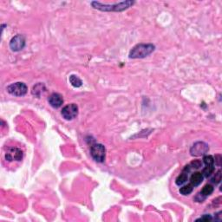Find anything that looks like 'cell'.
Returning <instances> with one entry per match:
<instances>
[{
  "label": "cell",
  "mask_w": 222,
  "mask_h": 222,
  "mask_svg": "<svg viewBox=\"0 0 222 222\" xmlns=\"http://www.w3.org/2000/svg\"><path fill=\"white\" fill-rule=\"evenodd\" d=\"M7 91L9 94L15 96H23L28 91V88L24 82H18L12 83L7 87Z\"/></svg>",
  "instance_id": "obj_4"
},
{
  "label": "cell",
  "mask_w": 222,
  "mask_h": 222,
  "mask_svg": "<svg viewBox=\"0 0 222 222\" xmlns=\"http://www.w3.org/2000/svg\"><path fill=\"white\" fill-rule=\"evenodd\" d=\"M204 176L202 175L201 173L200 172H195L191 175L190 177V182H191V184H192L193 187H197L199 186L200 184H201V182H203Z\"/></svg>",
  "instance_id": "obj_10"
},
{
  "label": "cell",
  "mask_w": 222,
  "mask_h": 222,
  "mask_svg": "<svg viewBox=\"0 0 222 222\" xmlns=\"http://www.w3.org/2000/svg\"><path fill=\"white\" fill-rule=\"evenodd\" d=\"M213 192H214V187L210 185V184H207L206 186H204V188L201 190L200 193L203 194L204 196L207 197L209 196V195H211Z\"/></svg>",
  "instance_id": "obj_15"
},
{
  "label": "cell",
  "mask_w": 222,
  "mask_h": 222,
  "mask_svg": "<svg viewBox=\"0 0 222 222\" xmlns=\"http://www.w3.org/2000/svg\"><path fill=\"white\" fill-rule=\"evenodd\" d=\"M193 190V186L192 184H188V185L183 186L180 189V193L182 195H189Z\"/></svg>",
  "instance_id": "obj_13"
},
{
  "label": "cell",
  "mask_w": 222,
  "mask_h": 222,
  "mask_svg": "<svg viewBox=\"0 0 222 222\" xmlns=\"http://www.w3.org/2000/svg\"><path fill=\"white\" fill-rule=\"evenodd\" d=\"M188 173L183 172V173H182V174L178 175V177L176 178V180H175V183H176V185L182 186L183 185L184 183H186V182H188Z\"/></svg>",
  "instance_id": "obj_11"
},
{
  "label": "cell",
  "mask_w": 222,
  "mask_h": 222,
  "mask_svg": "<svg viewBox=\"0 0 222 222\" xmlns=\"http://www.w3.org/2000/svg\"><path fill=\"white\" fill-rule=\"evenodd\" d=\"M214 165H207V166H206V167L204 168L201 174H202L204 177L208 178L209 176H211L212 174H214Z\"/></svg>",
  "instance_id": "obj_14"
},
{
  "label": "cell",
  "mask_w": 222,
  "mask_h": 222,
  "mask_svg": "<svg viewBox=\"0 0 222 222\" xmlns=\"http://www.w3.org/2000/svg\"><path fill=\"white\" fill-rule=\"evenodd\" d=\"M48 102L52 108H60L63 105V96H61L60 94L53 93L48 98Z\"/></svg>",
  "instance_id": "obj_9"
},
{
  "label": "cell",
  "mask_w": 222,
  "mask_h": 222,
  "mask_svg": "<svg viewBox=\"0 0 222 222\" xmlns=\"http://www.w3.org/2000/svg\"><path fill=\"white\" fill-rule=\"evenodd\" d=\"M61 114L65 120L71 121L75 119L78 115V107L77 104L71 103L63 108Z\"/></svg>",
  "instance_id": "obj_5"
},
{
  "label": "cell",
  "mask_w": 222,
  "mask_h": 222,
  "mask_svg": "<svg viewBox=\"0 0 222 222\" xmlns=\"http://www.w3.org/2000/svg\"><path fill=\"white\" fill-rule=\"evenodd\" d=\"M190 167L195 168V169H199L200 167L202 166V162L200 161V160H193L192 162L190 163Z\"/></svg>",
  "instance_id": "obj_18"
},
{
  "label": "cell",
  "mask_w": 222,
  "mask_h": 222,
  "mask_svg": "<svg viewBox=\"0 0 222 222\" xmlns=\"http://www.w3.org/2000/svg\"><path fill=\"white\" fill-rule=\"evenodd\" d=\"M23 158V152L15 147H11L7 148V151L5 153V159L8 161H21Z\"/></svg>",
  "instance_id": "obj_8"
},
{
  "label": "cell",
  "mask_w": 222,
  "mask_h": 222,
  "mask_svg": "<svg viewBox=\"0 0 222 222\" xmlns=\"http://www.w3.org/2000/svg\"><path fill=\"white\" fill-rule=\"evenodd\" d=\"M70 82H71L72 86H74L76 88H79V87H81L82 85V80L76 75H71V77H70Z\"/></svg>",
  "instance_id": "obj_12"
},
{
  "label": "cell",
  "mask_w": 222,
  "mask_h": 222,
  "mask_svg": "<svg viewBox=\"0 0 222 222\" xmlns=\"http://www.w3.org/2000/svg\"><path fill=\"white\" fill-rule=\"evenodd\" d=\"M213 220V218H212L211 215L209 214H205L203 215L202 217H200V219H197L196 221H206V222H208V221H212Z\"/></svg>",
  "instance_id": "obj_20"
},
{
  "label": "cell",
  "mask_w": 222,
  "mask_h": 222,
  "mask_svg": "<svg viewBox=\"0 0 222 222\" xmlns=\"http://www.w3.org/2000/svg\"><path fill=\"white\" fill-rule=\"evenodd\" d=\"M206 198H207V197L204 196L203 194H201L200 193H197V195L195 196V198H194V200L198 201V202H203V200H206Z\"/></svg>",
  "instance_id": "obj_21"
},
{
  "label": "cell",
  "mask_w": 222,
  "mask_h": 222,
  "mask_svg": "<svg viewBox=\"0 0 222 222\" xmlns=\"http://www.w3.org/2000/svg\"><path fill=\"white\" fill-rule=\"evenodd\" d=\"M212 182L215 183V184H218L221 181V170L217 171V173L215 174V175L214 177L212 178Z\"/></svg>",
  "instance_id": "obj_16"
},
{
  "label": "cell",
  "mask_w": 222,
  "mask_h": 222,
  "mask_svg": "<svg viewBox=\"0 0 222 222\" xmlns=\"http://www.w3.org/2000/svg\"><path fill=\"white\" fill-rule=\"evenodd\" d=\"M24 46H25V38L20 34L12 37L10 42V48L12 51H20L24 48Z\"/></svg>",
  "instance_id": "obj_7"
},
{
  "label": "cell",
  "mask_w": 222,
  "mask_h": 222,
  "mask_svg": "<svg viewBox=\"0 0 222 222\" xmlns=\"http://www.w3.org/2000/svg\"><path fill=\"white\" fill-rule=\"evenodd\" d=\"M134 3L135 2L133 1H125V2H121V3H117L112 5H108V4H101L99 2H92L91 4L95 9L100 10L102 11H122L130 7L131 5H133Z\"/></svg>",
  "instance_id": "obj_2"
},
{
  "label": "cell",
  "mask_w": 222,
  "mask_h": 222,
  "mask_svg": "<svg viewBox=\"0 0 222 222\" xmlns=\"http://www.w3.org/2000/svg\"><path fill=\"white\" fill-rule=\"evenodd\" d=\"M90 155L97 162H103L106 158V148L103 144L95 143L90 148Z\"/></svg>",
  "instance_id": "obj_3"
},
{
  "label": "cell",
  "mask_w": 222,
  "mask_h": 222,
  "mask_svg": "<svg viewBox=\"0 0 222 222\" xmlns=\"http://www.w3.org/2000/svg\"><path fill=\"white\" fill-rule=\"evenodd\" d=\"M215 163H216V165L219 166H221V156H219V155H217V156H215Z\"/></svg>",
  "instance_id": "obj_22"
},
{
  "label": "cell",
  "mask_w": 222,
  "mask_h": 222,
  "mask_svg": "<svg viewBox=\"0 0 222 222\" xmlns=\"http://www.w3.org/2000/svg\"><path fill=\"white\" fill-rule=\"evenodd\" d=\"M203 162L206 164V166H207V165H214V157L212 156H205L203 158Z\"/></svg>",
  "instance_id": "obj_17"
},
{
  "label": "cell",
  "mask_w": 222,
  "mask_h": 222,
  "mask_svg": "<svg viewBox=\"0 0 222 222\" xmlns=\"http://www.w3.org/2000/svg\"><path fill=\"white\" fill-rule=\"evenodd\" d=\"M209 150V147L203 141H197L193 145L190 149V153L193 156H201L206 155Z\"/></svg>",
  "instance_id": "obj_6"
},
{
  "label": "cell",
  "mask_w": 222,
  "mask_h": 222,
  "mask_svg": "<svg viewBox=\"0 0 222 222\" xmlns=\"http://www.w3.org/2000/svg\"><path fill=\"white\" fill-rule=\"evenodd\" d=\"M45 86H44V84H42L41 83V87L40 89H37V86H34L33 87V90H32V94H33L34 96H37V97H39V96H41V94H42V91H41V89H42V88H44Z\"/></svg>",
  "instance_id": "obj_19"
},
{
  "label": "cell",
  "mask_w": 222,
  "mask_h": 222,
  "mask_svg": "<svg viewBox=\"0 0 222 222\" xmlns=\"http://www.w3.org/2000/svg\"><path fill=\"white\" fill-rule=\"evenodd\" d=\"M156 46L152 44H139L135 45L130 52V58H144L155 50Z\"/></svg>",
  "instance_id": "obj_1"
}]
</instances>
